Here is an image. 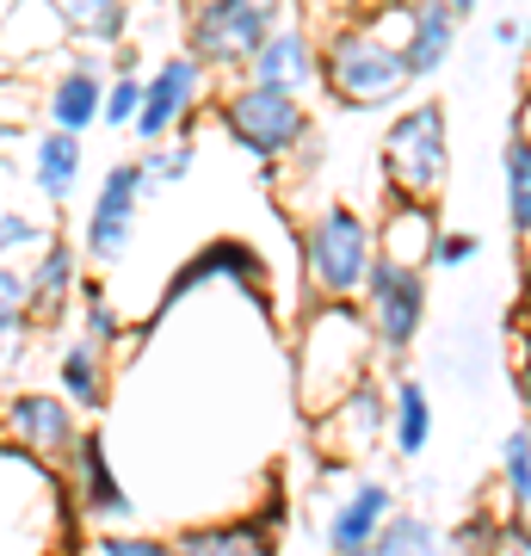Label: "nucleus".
<instances>
[{"instance_id":"1","label":"nucleus","mask_w":531,"mask_h":556,"mask_svg":"<svg viewBox=\"0 0 531 556\" xmlns=\"http://www.w3.org/2000/svg\"><path fill=\"white\" fill-rule=\"evenodd\" d=\"M371 321H365V303L353 298H321L309 303L303 316V334H296V396L309 415H321L328 402H340L353 383L371 378Z\"/></svg>"},{"instance_id":"2","label":"nucleus","mask_w":531,"mask_h":556,"mask_svg":"<svg viewBox=\"0 0 531 556\" xmlns=\"http://www.w3.org/2000/svg\"><path fill=\"white\" fill-rule=\"evenodd\" d=\"M414 68L402 56V43L383 31V20L340 25L334 38L321 43V93L340 112H390L408 100Z\"/></svg>"},{"instance_id":"3","label":"nucleus","mask_w":531,"mask_h":556,"mask_svg":"<svg viewBox=\"0 0 531 556\" xmlns=\"http://www.w3.org/2000/svg\"><path fill=\"white\" fill-rule=\"evenodd\" d=\"M296 254H303V278L315 298H358L377 266V223L353 204H321L303 223Z\"/></svg>"},{"instance_id":"4","label":"nucleus","mask_w":531,"mask_h":556,"mask_svg":"<svg viewBox=\"0 0 531 556\" xmlns=\"http://www.w3.org/2000/svg\"><path fill=\"white\" fill-rule=\"evenodd\" d=\"M383 179L395 199H439L452 179V118L439 100L402 105L383 130Z\"/></svg>"},{"instance_id":"5","label":"nucleus","mask_w":531,"mask_h":556,"mask_svg":"<svg viewBox=\"0 0 531 556\" xmlns=\"http://www.w3.org/2000/svg\"><path fill=\"white\" fill-rule=\"evenodd\" d=\"M217 124L229 130V142H236L241 155L266 161V167H278L285 155H296L309 142V112H303V100L296 93H278V87H260L248 75L217 93Z\"/></svg>"},{"instance_id":"6","label":"nucleus","mask_w":531,"mask_h":556,"mask_svg":"<svg viewBox=\"0 0 531 556\" xmlns=\"http://www.w3.org/2000/svg\"><path fill=\"white\" fill-rule=\"evenodd\" d=\"M278 25H285V0H198L186 7V50L211 75H241Z\"/></svg>"},{"instance_id":"7","label":"nucleus","mask_w":531,"mask_h":556,"mask_svg":"<svg viewBox=\"0 0 531 556\" xmlns=\"http://www.w3.org/2000/svg\"><path fill=\"white\" fill-rule=\"evenodd\" d=\"M149 192H161V186L149 179L142 161H112V167H105L93 204H87V223H80V254H87V266L105 273V266H118V260L130 254Z\"/></svg>"},{"instance_id":"8","label":"nucleus","mask_w":531,"mask_h":556,"mask_svg":"<svg viewBox=\"0 0 531 556\" xmlns=\"http://www.w3.org/2000/svg\"><path fill=\"white\" fill-rule=\"evenodd\" d=\"M365 321H371V340L383 358H402L427 328V266H408V260L377 254L371 278H365Z\"/></svg>"},{"instance_id":"9","label":"nucleus","mask_w":531,"mask_h":556,"mask_svg":"<svg viewBox=\"0 0 531 556\" xmlns=\"http://www.w3.org/2000/svg\"><path fill=\"white\" fill-rule=\"evenodd\" d=\"M315 452L328 464H353V457H371L383 439H390V390H377V378L353 383L340 402H328L309 427Z\"/></svg>"},{"instance_id":"10","label":"nucleus","mask_w":531,"mask_h":556,"mask_svg":"<svg viewBox=\"0 0 531 556\" xmlns=\"http://www.w3.org/2000/svg\"><path fill=\"white\" fill-rule=\"evenodd\" d=\"M204 87H211V68H204L192 50L161 56L149 87H142V112H137V124H130V137H137L142 149H155V142H167L174 130H186L198 100H204Z\"/></svg>"},{"instance_id":"11","label":"nucleus","mask_w":531,"mask_h":556,"mask_svg":"<svg viewBox=\"0 0 531 556\" xmlns=\"http://www.w3.org/2000/svg\"><path fill=\"white\" fill-rule=\"evenodd\" d=\"M80 408L62 390H13V396L0 402V433L13 439V445H25L31 457H43V464H68V452H75L80 439Z\"/></svg>"},{"instance_id":"12","label":"nucleus","mask_w":531,"mask_h":556,"mask_svg":"<svg viewBox=\"0 0 531 556\" xmlns=\"http://www.w3.org/2000/svg\"><path fill=\"white\" fill-rule=\"evenodd\" d=\"M105 62H112V56H99L93 43H75L68 62L43 80V124L87 137V130L105 118V80H112V75H105Z\"/></svg>"},{"instance_id":"13","label":"nucleus","mask_w":531,"mask_h":556,"mask_svg":"<svg viewBox=\"0 0 531 556\" xmlns=\"http://www.w3.org/2000/svg\"><path fill=\"white\" fill-rule=\"evenodd\" d=\"M62 470H68V501H75V514L87 526H130V495H124V482L112 470L99 433H80Z\"/></svg>"},{"instance_id":"14","label":"nucleus","mask_w":531,"mask_h":556,"mask_svg":"<svg viewBox=\"0 0 531 556\" xmlns=\"http://www.w3.org/2000/svg\"><path fill=\"white\" fill-rule=\"evenodd\" d=\"M80 241L68 236H50L38 254L25 260V298H31V334L43 328H62V316L75 309V291H80Z\"/></svg>"},{"instance_id":"15","label":"nucleus","mask_w":531,"mask_h":556,"mask_svg":"<svg viewBox=\"0 0 531 556\" xmlns=\"http://www.w3.org/2000/svg\"><path fill=\"white\" fill-rule=\"evenodd\" d=\"M248 80H260V87H278V93H309V87H321V43L303 31V25H278L273 38L254 50V62L241 68Z\"/></svg>"},{"instance_id":"16","label":"nucleus","mask_w":531,"mask_h":556,"mask_svg":"<svg viewBox=\"0 0 531 556\" xmlns=\"http://www.w3.org/2000/svg\"><path fill=\"white\" fill-rule=\"evenodd\" d=\"M395 514V489L377 477H358L346 495L334 501V514H328V526H321V538H328V551H371L377 532H383V519Z\"/></svg>"},{"instance_id":"17","label":"nucleus","mask_w":531,"mask_h":556,"mask_svg":"<svg viewBox=\"0 0 531 556\" xmlns=\"http://www.w3.org/2000/svg\"><path fill=\"white\" fill-rule=\"evenodd\" d=\"M204 278H236V285H248V291H260V254L248 248V241H211V248H198L186 266L174 273V285L161 291V303H155V316H167L192 285H204ZM149 316V321H155Z\"/></svg>"},{"instance_id":"18","label":"nucleus","mask_w":531,"mask_h":556,"mask_svg":"<svg viewBox=\"0 0 531 556\" xmlns=\"http://www.w3.org/2000/svg\"><path fill=\"white\" fill-rule=\"evenodd\" d=\"M80 167H87V149H80L75 130H56V124H43L38 137H31V186H38L43 204H68L80 186Z\"/></svg>"},{"instance_id":"19","label":"nucleus","mask_w":531,"mask_h":556,"mask_svg":"<svg viewBox=\"0 0 531 556\" xmlns=\"http://www.w3.org/2000/svg\"><path fill=\"white\" fill-rule=\"evenodd\" d=\"M402 56H408L414 80L439 75L457 56V20L445 0H408V31H402Z\"/></svg>"},{"instance_id":"20","label":"nucleus","mask_w":531,"mask_h":556,"mask_svg":"<svg viewBox=\"0 0 531 556\" xmlns=\"http://www.w3.org/2000/svg\"><path fill=\"white\" fill-rule=\"evenodd\" d=\"M105 353H112V346H99V340H87V334H75L56 353V390L75 402L80 415H99L105 396H112V358Z\"/></svg>"},{"instance_id":"21","label":"nucleus","mask_w":531,"mask_h":556,"mask_svg":"<svg viewBox=\"0 0 531 556\" xmlns=\"http://www.w3.org/2000/svg\"><path fill=\"white\" fill-rule=\"evenodd\" d=\"M433 241H439L433 199H395L383 211V223H377V254L408 260V266H427L433 260Z\"/></svg>"},{"instance_id":"22","label":"nucleus","mask_w":531,"mask_h":556,"mask_svg":"<svg viewBox=\"0 0 531 556\" xmlns=\"http://www.w3.org/2000/svg\"><path fill=\"white\" fill-rule=\"evenodd\" d=\"M56 13L68 43H93V50H124L130 25H137L130 0H56Z\"/></svg>"},{"instance_id":"23","label":"nucleus","mask_w":531,"mask_h":556,"mask_svg":"<svg viewBox=\"0 0 531 556\" xmlns=\"http://www.w3.org/2000/svg\"><path fill=\"white\" fill-rule=\"evenodd\" d=\"M273 519H223V526H186L174 538V551H211V556H260L273 551Z\"/></svg>"},{"instance_id":"24","label":"nucleus","mask_w":531,"mask_h":556,"mask_svg":"<svg viewBox=\"0 0 531 556\" xmlns=\"http://www.w3.org/2000/svg\"><path fill=\"white\" fill-rule=\"evenodd\" d=\"M433 439V402H427V383L420 378H402L390 390V445L395 457H420Z\"/></svg>"},{"instance_id":"25","label":"nucleus","mask_w":531,"mask_h":556,"mask_svg":"<svg viewBox=\"0 0 531 556\" xmlns=\"http://www.w3.org/2000/svg\"><path fill=\"white\" fill-rule=\"evenodd\" d=\"M501 186H507V217L513 236L531 260V130H513L507 149H501Z\"/></svg>"},{"instance_id":"26","label":"nucleus","mask_w":531,"mask_h":556,"mask_svg":"<svg viewBox=\"0 0 531 556\" xmlns=\"http://www.w3.org/2000/svg\"><path fill=\"white\" fill-rule=\"evenodd\" d=\"M75 309H80V334H87V340H99V346H118V340H124V316H118V303L105 298V278L80 273Z\"/></svg>"},{"instance_id":"27","label":"nucleus","mask_w":531,"mask_h":556,"mask_svg":"<svg viewBox=\"0 0 531 556\" xmlns=\"http://www.w3.org/2000/svg\"><path fill=\"white\" fill-rule=\"evenodd\" d=\"M420 551H439V526L427 514H414V507H395L383 519V532H377L371 556H420Z\"/></svg>"},{"instance_id":"28","label":"nucleus","mask_w":531,"mask_h":556,"mask_svg":"<svg viewBox=\"0 0 531 556\" xmlns=\"http://www.w3.org/2000/svg\"><path fill=\"white\" fill-rule=\"evenodd\" d=\"M50 236H56V223L31 217V211H20V204H0V260H20L25 266Z\"/></svg>"},{"instance_id":"29","label":"nucleus","mask_w":531,"mask_h":556,"mask_svg":"<svg viewBox=\"0 0 531 556\" xmlns=\"http://www.w3.org/2000/svg\"><path fill=\"white\" fill-rule=\"evenodd\" d=\"M142 87H149V75L142 68H112V80H105V130H130L142 112Z\"/></svg>"},{"instance_id":"30","label":"nucleus","mask_w":531,"mask_h":556,"mask_svg":"<svg viewBox=\"0 0 531 556\" xmlns=\"http://www.w3.org/2000/svg\"><path fill=\"white\" fill-rule=\"evenodd\" d=\"M501 482H507L513 507L531 514V427H513V433L501 439Z\"/></svg>"},{"instance_id":"31","label":"nucleus","mask_w":531,"mask_h":556,"mask_svg":"<svg viewBox=\"0 0 531 556\" xmlns=\"http://www.w3.org/2000/svg\"><path fill=\"white\" fill-rule=\"evenodd\" d=\"M142 167H149V179H155V186H179V179H186V174L198 167L192 137H186V130H174L167 142H155V149L142 155Z\"/></svg>"},{"instance_id":"32","label":"nucleus","mask_w":531,"mask_h":556,"mask_svg":"<svg viewBox=\"0 0 531 556\" xmlns=\"http://www.w3.org/2000/svg\"><path fill=\"white\" fill-rule=\"evenodd\" d=\"M31 328V298H25V266L0 260V340Z\"/></svg>"},{"instance_id":"33","label":"nucleus","mask_w":531,"mask_h":556,"mask_svg":"<svg viewBox=\"0 0 531 556\" xmlns=\"http://www.w3.org/2000/svg\"><path fill=\"white\" fill-rule=\"evenodd\" d=\"M476 254H482V236H476V229H439L427 273H457V266H470Z\"/></svg>"},{"instance_id":"34","label":"nucleus","mask_w":531,"mask_h":556,"mask_svg":"<svg viewBox=\"0 0 531 556\" xmlns=\"http://www.w3.org/2000/svg\"><path fill=\"white\" fill-rule=\"evenodd\" d=\"M93 551L99 556H161L167 544H155V538H142V532H118V526H99Z\"/></svg>"},{"instance_id":"35","label":"nucleus","mask_w":531,"mask_h":556,"mask_svg":"<svg viewBox=\"0 0 531 556\" xmlns=\"http://www.w3.org/2000/svg\"><path fill=\"white\" fill-rule=\"evenodd\" d=\"M25 340H31V328H25V334H7V340H0V390H7V383L25 371Z\"/></svg>"},{"instance_id":"36","label":"nucleus","mask_w":531,"mask_h":556,"mask_svg":"<svg viewBox=\"0 0 531 556\" xmlns=\"http://www.w3.org/2000/svg\"><path fill=\"white\" fill-rule=\"evenodd\" d=\"M489 38H494V50H519V43L531 38V25L507 13V20H494V25H489Z\"/></svg>"},{"instance_id":"37","label":"nucleus","mask_w":531,"mask_h":556,"mask_svg":"<svg viewBox=\"0 0 531 556\" xmlns=\"http://www.w3.org/2000/svg\"><path fill=\"white\" fill-rule=\"evenodd\" d=\"M519 402L531 408V334L519 340Z\"/></svg>"},{"instance_id":"38","label":"nucleus","mask_w":531,"mask_h":556,"mask_svg":"<svg viewBox=\"0 0 531 556\" xmlns=\"http://www.w3.org/2000/svg\"><path fill=\"white\" fill-rule=\"evenodd\" d=\"M445 7H452V20L464 25V20H470V13H476V7H482V0H445Z\"/></svg>"},{"instance_id":"39","label":"nucleus","mask_w":531,"mask_h":556,"mask_svg":"<svg viewBox=\"0 0 531 556\" xmlns=\"http://www.w3.org/2000/svg\"><path fill=\"white\" fill-rule=\"evenodd\" d=\"M20 137V118H13V112H0V142H13Z\"/></svg>"},{"instance_id":"40","label":"nucleus","mask_w":531,"mask_h":556,"mask_svg":"<svg viewBox=\"0 0 531 556\" xmlns=\"http://www.w3.org/2000/svg\"><path fill=\"white\" fill-rule=\"evenodd\" d=\"M0 7H25V0H0Z\"/></svg>"}]
</instances>
